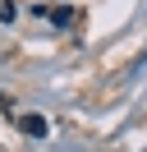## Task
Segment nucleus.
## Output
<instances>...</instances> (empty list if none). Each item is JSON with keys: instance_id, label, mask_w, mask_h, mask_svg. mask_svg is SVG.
<instances>
[{"instance_id": "nucleus-1", "label": "nucleus", "mask_w": 147, "mask_h": 152, "mask_svg": "<svg viewBox=\"0 0 147 152\" xmlns=\"http://www.w3.org/2000/svg\"><path fill=\"white\" fill-rule=\"evenodd\" d=\"M18 124H23L28 134H46V120H41V115H18Z\"/></svg>"}]
</instances>
